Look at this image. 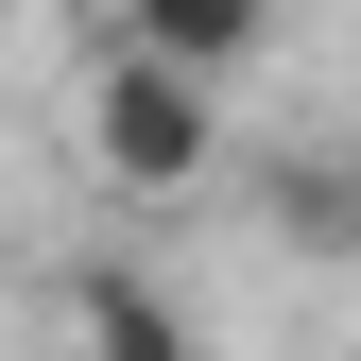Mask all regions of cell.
Returning a JSON list of instances; mask_svg holds the SVG:
<instances>
[{
    "mask_svg": "<svg viewBox=\"0 0 361 361\" xmlns=\"http://www.w3.org/2000/svg\"><path fill=\"white\" fill-rule=\"evenodd\" d=\"M104 35H138V52H190V69H241L258 35H276V0H86Z\"/></svg>",
    "mask_w": 361,
    "mask_h": 361,
    "instance_id": "3957f363",
    "label": "cell"
},
{
    "mask_svg": "<svg viewBox=\"0 0 361 361\" xmlns=\"http://www.w3.org/2000/svg\"><path fill=\"white\" fill-rule=\"evenodd\" d=\"M69 138H86V172H104L121 207H190V190H224V69H190V52H138V35H104L86 52V86H69Z\"/></svg>",
    "mask_w": 361,
    "mask_h": 361,
    "instance_id": "6da1fadb",
    "label": "cell"
},
{
    "mask_svg": "<svg viewBox=\"0 0 361 361\" xmlns=\"http://www.w3.org/2000/svg\"><path fill=\"white\" fill-rule=\"evenodd\" d=\"M293 224L310 241H361V172H293Z\"/></svg>",
    "mask_w": 361,
    "mask_h": 361,
    "instance_id": "277c9868",
    "label": "cell"
},
{
    "mask_svg": "<svg viewBox=\"0 0 361 361\" xmlns=\"http://www.w3.org/2000/svg\"><path fill=\"white\" fill-rule=\"evenodd\" d=\"M69 361H190V310H172L138 258H86L69 276Z\"/></svg>",
    "mask_w": 361,
    "mask_h": 361,
    "instance_id": "7a4b0ae2",
    "label": "cell"
}]
</instances>
